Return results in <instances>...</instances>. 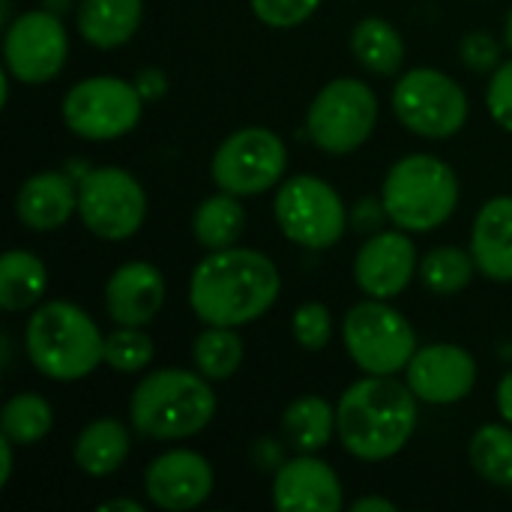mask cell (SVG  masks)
<instances>
[{"label": "cell", "mask_w": 512, "mask_h": 512, "mask_svg": "<svg viewBox=\"0 0 512 512\" xmlns=\"http://www.w3.org/2000/svg\"><path fill=\"white\" fill-rule=\"evenodd\" d=\"M279 267L258 249L207 252L189 276V306L204 327H246L273 309Z\"/></svg>", "instance_id": "6da1fadb"}, {"label": "cell", "mask_w": 512, "mask_h": 512, "mask_svg": "<svg viewBox=\"0 0 512 512\" xmlns=\"http://www.w3.org/2000/svg\"><path fill=\"white\" fill-rule=\"evenodd\" d=\"M417 396L396 375H366L354 381L336 405V435L345 453L363 462L399 456L417 429Z\"/></svg>", "instance_id": "7a4b0ae2"}, {"label": "cell", "mask_w": 512, "mask_h": 512, "mask_svg": "<svg viewBox=\"0 0 512 512\" xmlns=\"http://www.w3.org/2000/svg\"><path fill=\"white\" fill-rule=\"evenodd\" d=\"M216 393L198 369L147 372L129 399V420L138 435L153 441H180L204 432L216 417Z\"/></svg>", "instance_id": "3957f363"}, {"label": "cell", "mask_w": 512, "mask_h": 512, "mask_svg": "<svg viewBox=\"0 0 512 512\" xmlns=\"http://www.w3.org/2000/svg\"><path fill=\"white\" fill-rule=\"evenodd\" d=\"M105 336L75 303H39L24 327V351L33 369L51 381H81L102 363Z\"/></svg>", "instance_id": "277c9868"}, {"label": "cell", "mask_w": 512, "mask_h": 512, "mask_svg": "<svg viewBox=\"0 0 512 512\" xmlns=\"http://www.w3.org/2000/svg\"><path fill=\"white\" fill-rule=\"evenodd\" d=\"M381 198L396 228L429 234L450 222L459 207V177L450 162L432 153H411L393 162Z\"/></svg>", "instance_id": "5b68a950"}, {"label": "cell", "mask_w": 512, "mask_h": 512, "mask_svg": "<svg viewBox=\"0 0 512 512\" xmlns=\"http://www.w3.org/2000/svg\"><path fill=\"white\" fill-rule=\"evenodd\" d=\"M378 126V96L360 78L327 81L306 111V135L330 156L360 150Z\"/></svg>", "instance_id": "8992f818"}, {"label": "cell", "mask_w": 512, "mask_h": 512, "mask_svg": "<svg viewBox=\"0 0 512 512\" xmlns=\"http://www.w3.org/2000/svg\"><path fill=\"white\" fill-rule=\"evenodd\" d=\"M342 342L348 357L366 375H399L417 354V333L411 321L387 300H360L342 321Z\"/></svg>", "instance_id": "52a82bcc"}, {"label": "cell", "mask_w": 512, "mask_h": 512, "mask_svg": "<svg viewBox=\"0 0 512 512\" xmlns=\"http://www.w3.org/2000/svg\"><path fill=\"white\" fill-rule=\"evenodd\" d=\"M63 123L84 141H114L129 135L141 114L144 96L135 81L117 75H90L72 84L60 105Z\"/></svg>", "instance_id": "ba28073f"}, {"label": "cell", "mask_w": 512, "mask_h": 512, "mask_svg": "<svg viewBox=\"0 0 512 512\" xmlns=\"http://www.w3.org/2000/svg\"><path fill=\"white\" fill-rule=\"evenodd\" d=\"M393 111L399 123L429 141L453 138L468 123V93L441 69H408L393 87Z\"/></svg>", "instance_id": "9c48e42d"}, {"label": "cell", "mask_w": 512, "mask_h": 512, "mask_svg": "<svg viewBox=\"0 0 512 512\" xmlns=\"http://www.w3.org/2000/svg\"><path fill=\"white\" fill-rule=\"evenodd\" d=\"M279 231L303 249H330L348 231V207L342 195L315 174L288 177L273 201Z\"/></svg>", "instance_id": "30bf717a"}, {"label": "cell", "mask_w": 512, "mask_h": 512, "mask_svg": "<svg viewBox=\"0 0 512 512\" xmlns=\"http://www.w3.org/2000/svg\"><path fill=\"white\" fill-rule=\"evenodd\" d=\"M285 171L288 147L267 126H243L231 132L210 159V180L216 189L237 198H252L279 186Z\"/></svg>", "instance_id": "8fae6325"}, {"label": "cell", "mask_w": 512, "mask_h": 512, "mask_svg": "<svg viewBox=\"0 0 512 512\" xmlns=\"http://www.w3.org/2000/svg\"><path fill=\"white\" fill-rule=\"evenodd\" d=\"M78 216L99 240H129L147 219V192L126 168H90L78 180Z\"/></svg>", "instance_id": "7c38bea8"}, {"label": "cell", "mask_w": 512, "mask_h": 512, "mask_svg": "<svg viewBox=\"0 0 512 512\" xmlns=\"http://www.w3.org/2000/svg\"><path fill=\"white\" fill-rule=\"evenodd\" d=\"M69 57V33L54 9H30L6 24L3 63L6 72L30 87L60 75Z\"/></svg>", "instance_id": "4fadbf2b"}, {"label": "cell", "mask_w": 512, "mask_h": 512, "mask_svg": "<svg viewBox=\"0 0 512 512\" xmlns=\"http://www.w3.org/2000/svg\"><path fill=\"white\" fill-rule=\"evenodd\" d=\"M405 381L426 405H456L477 387V360L462 345L435 342L417 348L405 369Z\"/></svg>", "instance_id": "5bb4252c"}, {"label": "cell", "mask_w": 512, "mask_h": 512, "mask_svg": "<svg viewBox=\"0 0 512 512\" xmlns=\"http://www.w3.org/2000/svg\"><path fill=\"white\" fill-rule=\"evenodd\" d=\"M417 270V246L402 228L372 234L354 258V282L366 297L375 300L399 297L414 282Z\"/></svg>", "instance_id": "9a60e30c"}, {"label": "cell", "mask_w": 512, "mask_h": 512, "mask_svg": "<svg viewBox=\"0 0 512 512\" xmlns=\"http://www.w3.org/2000/svg\"><path fill=\"white\" fill-rule=\"evenodd\" d=\"M213 468L195 450H168L156 456L144 471V492L153 507L186 512L201 507L213 495Z\"/></svg>", "instance_id": "2e32d148"}, {"label": "cell", "mask_w": 512, "mask_h": 512, "mask_svg": "<svg viewBox=\"0 0 512 512\" xmlns=\"http://www.w3.org/2000/svg\"><path fill=\"white\" fill-rule=\"evenodd\" d=\"M345 504L339 474L315 453H297L273 474V507L282 512H339Z\"/></svg>", "instance_id": "e0dca14e"}, {"label": "cell", "mask_w": 512, "mask_h": 512, "mask_svg": "<svg viewBox=\"0 0 512 512\" xmlns=\"http://www.w3.org/2000/svg\"><path fill=\"white\" fill-rule=\"evenodd\" d=\"M165 276L150 261H126L105 282V312L117 327H147L165 306Z\"/></svg>", "instance_id": "ac0fdd59"}, {"label": "cell", "mask_w": 512, "mask_h": 512, "mask_svg": "<svg viewBox=\"0 0 512 512\" xmlns=\"http://www.w3.org/2000/svg\"><path fill=\"white\" fill-rule=\"evenodd\" d=\"M78 213V180L66 171H36L15 192V216L30 231H57Z\"/></svg>", "instance_id": "d6986e66"}, {"label": "cell", "mask_w": 512, "mask_h": 512, "mask_svg": "<svg viewBox=\"0 0 512 512\" xmlns=\"http://www.w3.org/2000/svg\"><path fill=\"white\" fill-rule=\"evenodd\" d=\"M468 249L486 279L512 282V195H495L480 207Z\"/></svg>", "instance_id": "ffe728a7"}, {"label": "cell", "mask_w": 512, "mask_h": 512, "mask_svg": "<svg viewBox=\"0 0 512 512\" xmlns=\"http://www.w3.org/2000/svg\"><path fill=\"white\" fill-rule=\"evenodd\" d=\"M144 18V0H81L75 12L78 33L87 45L111 51L126 45Z\"/></svg>", "instance_id": "44dd1931"}, {"label": "cell", "mask_w": 512, "mask_h": 512, "mask_svg": "<svg viewBox=\"0 0 512 512\" xmlns=\"http://www.w3.org/2000/svg\"><path fill=\"white\" fill-rule=\"evenodd\" d=\"M129 450V429L114 417H99L78 432L72 444V459L87 477H111L123 468Z\"/></svg>", "instance_id": "7402d4cb"}, {"label": "cell", "mask_w": 512, "mask_h": 512, "mask_svg": "<svg viewBox=\"0 0 512 512\" xmlns=\"http://www.w3.org/2000/svg\"><path fill=\"white\" fill-rule=\"evenodd\" d=\"M336 435V408L324 396H300L282 411V438L297 453H318Z\"/></svg>", "instance_id": "603a6c76"}, {"label": "cell", "mask_w": 512, "mask_h": 512, "mask_svg": "<svg viewBox=\"0 0 512 512\" xmlns=\"http://www.w3.org/2000/svg\"><path fill=\"white\" fill-rule=\"evenodd\" d=\"M48 288V267L27 249H9L0 258V306L6 312H24L42 303Z\"/></svg>", "instance_id": "cb8c5ba5"}, {"label": "cell", "mask_w": 512, "mask_h": 512, "mask_svg": "<svg viewBox=\"0 0 512 512\" xmlns=\"http://www.w3.org/2000/svg\"><path fill=\"white\" fill-rule=\"evenodd\" d=\"M351 54L366 72L390 78L405 66V39L390 21L372 15L351 30Z\"/></svg>", "instance_id": "d4e9b609"}, {"label": "cell", "mask_w": 512, "mask_h": 512, "mask_svg": "<svg viewBox=\"0 0 512 512\" xmlns=\"http://www.w3.org/2000/svg\"><path fill=\"white\" fill-rule=\"evenodd\" d=\"M243 231H246V210L240 198L231 192L219 189L216 195L204 198L192 213V234L207 252L237 246Z\"/></svg>", "instance_id": "484cf974"}, {"label": "cell", "mask_w": 512, "mask_h": 512, "mask_svg": "<svg viewBox=\"0 0 512 512\" xmlns=\"http://www.w3.org/2000/svg\"><path fill=\"white\" fill-rule=\"evenodd\" d=\"M477 270V261L471 255V249H459V246H438L432 252H426L420 258V282L426 285V291L438 294V297H453L459 291H465L471 285Z\"/></svg>", "instance_id": "4316f807"}, {"label": "cell", "mask_w": 512, "mask_h": 512, "mask_svg": "<svg viewBox=\"0 0 512 512\" xmlns=\"http://www.w3.org/2000/svg\"><path fill=\"white\" fill-rule=\"evenodd\" d=\"M471 465L474 471L498 486V489H510L512 492V426L510 423H489L480 426L471 438L468 447Z\"/></svg>", "instance_id": "83f0119b"}, {"label": "cell", "mask_w": 512, "mask_h": 512, "mask_svg": "<svg viewBox=\"0 0 512 512\" xmlns=\"http://www.w3.org/2000/svg\"><path fill=\"white\" fill-rule=\"evenodd\" d=\"M192 363L210 381H228L243 366V339L237 327H204L192 342Z\"/></svg>", "instance_id": "f1b7e54d"}, {"label": "cell", "mask_w": 512, "mask_h": 512, "mask_svg": "<svg viewBox=\"0 0 512 512\" xmlns=\"http://www.w3.org/2000/svg\"><path fill=\"white\" fill-rule=\"evenodd\" d=\"M54 426V411L45 396L39 393H15L6 399L0 411V429L15 447H33L39 444Z\"/></svg>", "instance_id": "f546056e"}, {"label": "cell", "mask_w": 512, "mask_h": 512, "mask_svg": "<svg viewBox=\"0 0 512 512\" xmlns=\"http://www.w3.org/2000/svg\"><path fill=\"white\" fill-rule=\"evenodd\" d=\"M153 339L144 333V327H117L105 336L102 363L120 375H138L153 363Z\"/></svg>", "instance_id": "4dcf8cb0"}, {"label": "cell", "mask_w": 512, "mask_h": 512, "mask_svg": "<svg viewBox=\"0 0 512 512\" xmlns=\"http://www.w3.org/2000/svg\"><path fill=\"white\" fill-rule=\"evenodd\" d=\"M291 333L303 351H324L333 339V312L318 300L300 303L291 318Z\"/></svg>", "instance_id": "1f68e13d"}, {"label": "cell", "mask_w": 512, "mask_h": 512, "mask_svg": "<svg viewBox=\"0 0 512 512\" xmlns=\"http://www.w3.org/2000/svg\"><path fill=\"white\" fill-rule=\"evenodd\" d=\"M249 3L255 18L276 30H288L309 21L321 6V0H249Z\"/></svg>", "instance_id": "d6a6232c"}, {"label": "cell", "mask_w": 512, "mask_h": 512, "mask_svg": "<svg viewBox=\"0 0 512 512\" xmlns=\"http://www.w3.org/2000/svg\"><path fill=\"white\" fill-rule=\"evenodd\" d=\"M501 51H504L501 39L492 36L489 30H471L459 42V57L471 72H495L504 63Z\"/></svg>", "instance_id": "836d02e7"}, {"label": "cell", "mask_w": 512, "mask_h": 512, "mask_svg": "<svg viewBox=\"0 0 512 512\" xmlns=\"http://www.w3.org/2000/svg\"><path fill=\"white\" fill-rule=\"evenodd\" d=\"M486 108L492 120L512 135V60H504L492 72V81L486 90Z\"/></svg>", "instance_id": "e575fe53"}, {"label": "cell", "mask_w": 512, "mask_h": 512, "mask_svg": "<svg viewBox=\"0 0 512 512\" xmlns=\"http://www.w3.org/2000/svg\"><path fill=\"white\" fill-rule=\"evenodd\" d=\"M384 222H390V216H387V207H384L381 195H366L348 210V228L357 231V234L372 237V234L384 231Z\"/></svg>", "instance_id": "d590c367"}, {"label": "cell", "mask_w": 512, "mask_h": 512, "mask_svg": "<svg viewBox=\"0 0 512 512\" xmlns=\"http://www.w3.org/2000/svg\"><path fill=\"white\" fill-rule=\"evenodd\" d=\"M285 438H258L249 450V459L255 465V471H264V474H276L285 462H288V453H285Z\"/></svg>", "instance_id": "8d00e7d4"}, {"label": "cell", "mask_w": 512, "mask_h": 512, "mask_svg": "<svg viewBox=\"0 0 512 512\" xmlns=\"http://www.w3.org/2000/svg\"><path fill=\"white\" fill-rule=\"evenodd\" d=\"M135 87L144 96V102H156L168 93V75L156 66H147L135 75Z\"/></svg>", "instance_id": "74e56055"}, {"label": "cell", "mask_w": 512, "mask_h": 512, "mask_svg": "<svg viewBox=\"0 0 512 512\" xmlns=\"http://www.w3.org/2000/svg\"><path fill=\"white\" fill-rule=\"evenodd\" d=\"M495 405H498V414L504 417V423L512 426V369L498 381V390H495Z\"/></svg>", "instance_id": "f35d334b"}, {"label": "cell", "mask_w": 512, "mask_h": 512, "mask_svg": "<svg viewBox=\"0 0 512 512\" xmlns=\"http://www.w3.org/2000/svg\"><path fill=\"white\" fill-rule=\"evenodd\" d=\"M399 507L387 498H378V495H369V498H357L351 504V512H396Z\"/></svg>", "instance_id": "ab89813d"}, {"label": "cell", "mask_w": 512, "mask_h": 512, "mask_svg": "<svg viewBox=\"0 0 512 512\" xmlns=\"http://www.w3.org/2000/svg\"><path fill=\"white\" fill-rule=\"evenodd\" d=\"M12 447H15V441H9V438L3 435V438H0V462H3V465H0V486H6L9 477H12V462H15V459H12Z\"/></svg>", "instance_id": "60d3db41"}, {"label": "cell", "mask_w": 512, "mask_h": 512, "mask_svg": "<svg viewBox=\"0 0 512 512\" xmlns=\"http://www.w3.org/2000/svg\"><path fill=\"white\" fill-rule=\"evenodd\" d=\"M102 510H126V512H141L138 501H129V498H114V501H105Z\"/></svg>", "instance_id": "b9f144b4"}, {"label": "cell", "mask_w": 512, "mask_h": 512, "mask_svg": "<svg viewBox=\"0 0 512 512\" xmlns=\"http://www.w3.org/2000/svg\"><path fill=\"white\" fill-rule=\"evenodd\" d=\"M504 45L512 51V9L507 12V21H504Z\"/></svg>", "instance_id": "7bdbcfd3"}]
</instances>
